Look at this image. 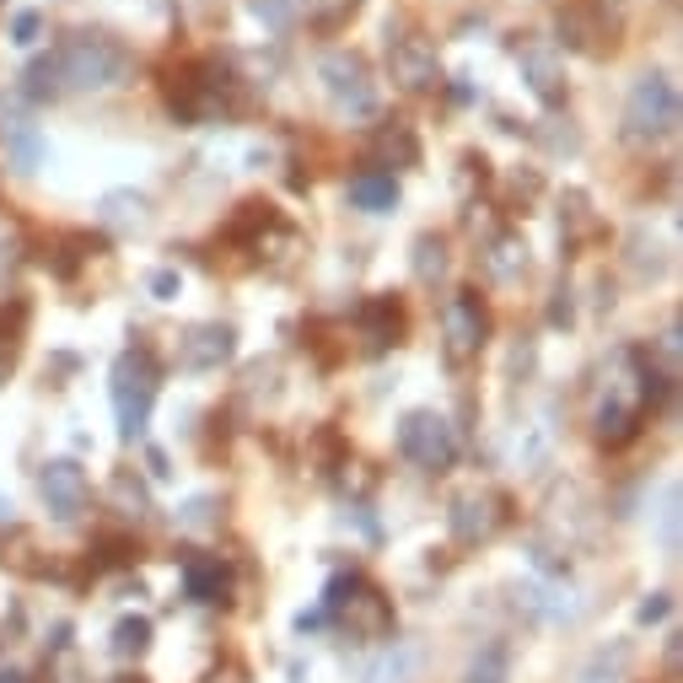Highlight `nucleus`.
Masks as SVG:
<instances>
[{
	"label": "nucleus",
	"instance_id": "nucleus-1",
	"mask_svg": "<svg viewBox=\"0 0 683 683\" xmlns=\"http://www.w3.org/2000/svg\"><path fill=\"white\" fill-rule=\"evenodd\" d=\"M668 382L673 377H656L641 350H619L603 366V403L592 414V437L603 446H624L641 431L645 409H656V403L668 399Z\"/></svg>",
	"mask_w": 683,
	"mask_h": 683
},
{
	"label": "nucleus",
	"instance_id": "nucleus-2",
	"mask_svg": "<svg viewBox=\"0 0 683 683\" xmlns=\"http://www.w3.org/2000/svg\"><path fill=\"white\" fill-rule=\"evenodd\" d=\"M54 65H60V81L76 86V92H108V86H119L129 76V54L108 33H76V39H65V49L54 54Z\"/></svg>",
	"mask_w": 683,
	"mask_h": 683
},
{
	"label": "nucleus",
	"instance_id": "nucleus-3",
	"mask_svg": "<svg viewBox=\"0 0 683 683\" xmlns=\"http://www.w3.org/2000/svg\"><path fill=\"white\" fill-rule=\"evenodd\" d=\"M323 613H334L350 641H382L393 630V603L361 576H339L323 598Z\"/></svg>",
	"mask_w": 683,
	"mask_h": 683
},
{
	"label": "nucleus",
	"instance_id": "nucleus-4",
	"mask_svg": "<svg viewBox=\"0 0 683 683\" xmlns=\"http://www.w3.org/2000/svg\"><path fill=\"white\" fill-rule=\"evenodd\" d=\"M679 129V86L668 76H641L624 103V140L630 146H656Z\"/></svg>",
	"mask_w": 683,
	"mask_h": 683
},
{
	"label": "nucleus",
	"instance_id": "nucleus-5",
	"mask_svg": "<svg viewBox=\"0 0 683 683\" xmlns=\"http://www.w3.org/2000/svg\"><path fill=\"white\" fill-rule=\"evenodd\" d=\"M161 388V371L151 361V350H124L114 361V409H119V431L135 442L146 431V414H151V399Z\"/></svg>",
	"mask_w": 683,
	"mask_h": 683
},
{
	"label": "nucleus",
	"instance_id": "nucleus-6",
	"mask_svg": "<svg viewBox=\"0 0 683 683\" xmlns=\"http://www.w3.org/2000/svg\"><path fill=\"white\" fill-rule=\"evenodd\" d=\"M484 339H490V313H484L480 291H458V296L446 302V313H442V356H446V366L480 361Z\"/></svg>",
	"mask_w": 683,
	"mask_h": 683
},
{
	"label": "nucleus",
	"instance_id": "nucleus-7",
	"mask_svg": "<svg viewBox=\"0 0 683 683\" xmlns=\"http://www.w3.org/2000/svg\"><path fill=\"white\" fill-rule=\"evenodd\" d=\"M506 517H512V501L501 495V490H490V484H480V490H463L458 501H452V512H446V527H452V538L458 544H490L501 527H506Z\"/></svg>",
	"mask_w": 683,
	"mask_h": 683
},
{
	"label": "nucleus",
	"instance_id": "nucleus-8",
	"mask_svg": "<svg viewBox=\"0 0 683 683\" xmlns=\"http://www.w3.org/2000/svg\"><path fill=\"white\" fill-rule=\"evenodd\" d=\"M318 76H323V86H328V97H334L345 114H356V119L377 114V81H371V71H366L361 54H350V49L323 54Z\"/></svg>",
	"mask_w": 683,
	"mask_h": 683
},
{
	"label": "nucleus",
	"instance_id": "nucleus-9",
	"mask_svg": "<svg viewBox=\"0 0 683 683\" xmlns=\"http://www.w3.org/2000/svg\"><path fill=\"white\" fill-rule=\"evenodd\" d=\"M399 452L409 458V463L442 474V469H452V458H458V431L446 425L442 414L420 409V414H409V420L399 425Z\"/></svg>",
	"mask_w": 683,
	"mask_h": 683
},
{
	"label": "nucleus",
	"instance_id": "nucleus-10",
	"mask_svg": "<svg viewBox=\"0 0 683 683\" xmlns=\"http://www.w3.org/2000/svg\"><path fill=\"white\" fill-rule=\"evenodd\" d=\"M388 65H393V81L403 92H431L442 81V60H437V43L409 33V39L388 43Z\"/></svg>",
	"mask_w": 683,
	"mask_h": 683
},
{
	"label": "nucleus",
	"instance_id": "nucleus-11",
	"mask_svg": "<svg viewBox=\"0 0 683 683\" xmlns=\"http://www.w3.org/2000/svg\"><path fill=\"white\" fill-rule=\"evenodd\" d=\"M43 506L60 517V523H76L86 512V474L76 463H49L43 469Z\"/></svg>",
	"mask_w": 683,
	"mask_h": 683
},
{
	"label": "nucleus",
	"instance_id": "nucleus-12",
	"mask_svg": "<svg viewBox=\"0 0 683 683\" xmlns=\"http://www.w3.org/2000/svg\"><path fill=\"white\" fill-rule=\"evenodd\" d=\"M523 76H527V86H533L538 103H549V108H560L565 103V65H560V54H555L549 43H527L523 49Z\"/></svg>",
	"mask_w": 683,
	"mask_h": 683
},
{
	"label": "nucleus",
	"instance_id": "nucleus-13",
	"mask_svg": "<svg viewBox=\"0 0 683 683\" xmlns=\"http://www.w3.org/2000/svg\"><path fill=\"white\" fill-rule=\"evenodd\" d=\"M232 350H238V334L227 323H200L183 334V361L195 371H216L221 361H232Z\"/></svg>",
	"mask_w": 683,
	"mask_h": 683
},
{
	"label": "nucleus",
	"instance_id": "nucleus-14",
	"mask_svg": "<svg viewBox=\"0 0 683 683\" xmlns=\"http://www.w3.org/2000/svg\"><path fill=\"white\" fill-rule=\"evenodd\" d=\"M523 608L533 619H544V624H570V619H581V598H576L565 581H527Z\"/></svg>",
	"mask_w": 683,
	"mask_h": 683
},
{
	"label": "nucleus",
	"instance_id": "nucleus-15",
	"mask_svg": "<svg viewBox=\"0 0 683 683\" xmlns=\"http://www.w3.org/2000/svg\"><path fill=\"white\" fill-rule=\"evenodd\" d=\"M356 679L361 683H414L420 679V645H409V641L382 645L377 656H366Z\"/></svg>",
	"mask_w": 683,
	"mask_h": 683
},
{
	"label": "nucleus",
	"instance_id": "nucleus-16",
	"mask_svg": "<svg viewBox=\"0 0 683 683\" xmlns=\"http://www.w3.org/2000/svg\"><path fill=\"white\" fill-rule=\"evenodd\" d=\"M183 587H189V598H200V603H227L232 570H227L221 555H195V560L183 565Z\"/></svg>",
	"mask_w": 683,
	"mask_h": 683
},
{
	"label": "nucleus",
	"instance_id": "nucleus-17",
	"mask_svg": "<svg viewBox=\"0 0 683 683\" xmlns=\"http://www.w3.org/2000/svg\"><path fill=\"white\" fill-rule=\"evenodd\" d=\"M361 334H366V350H388V345H399L403 334V313L393 296H371L361 307Z\"/></svg>",
	"mask_w": 683,
	"mask_h": 683
},
{
	"label": "nucleus",
	"instance_id": "nucleus-18",
	"mask_svg": "<svg viewBox=\"0 0 683 683\" xmlns=\"http://www.w3.org/2000/svg\"><path fill=\"white\" fill-rule=\"evenodd\" d=\"M350 200L361 204V210H393V200H399V178L382 172V167L356 172V178H350Z\"/></svg>",
	"mask_w": 683,
	"mask_h": 683
},
{
	"label": "nucleus",
	"instance_id": "nucleus-19",
	"mask_svg": "<svg viewBox=\"0 0 683 683\" xmlns=\"http://www.w3.org/2000/svg\"><path fill=\"white\" fill-rule=\"evenodd\" d=\"M512 673V651L506 641H484L474 656H469V668H463V683H506Z\"/></svg>",
	"mask_w": 683,
	"mask_h": 683
},
{
	"label": "nucleus",
	"instance_id": "nucleus-20",
	"mask_svg": "<svg viewBox=\"0 0 683 683\" xmlns=\"http://www.w3.org/2000/svg\"><path fill=\"white\" fill-rule=\"evenodd\" d=\"M377 157L388 161V167H414L420 161V140H414V129L409 124H388V129H377Z\"/></svg>",
	"mask_w": 683,
	"mask_h": 683
},
{
	"label": "nucleus",
	"instance_id": "nucleus-21",
	"mask_svg": "<svg viewBox=\"0 0 683 683\" xmlns=\"http://www.w3.org/2000/svg\"><path fill=\"white\" fill-rule=\"evenodd\" d=\"M484 264H490V275L506 285V281H517L527 270V248H523V238H495L490 242V253H484Z\"/></svg>",
	"mask_w": 683,
	"mask_h": 683
},
{
	"label": "nucleus",
	"instance_id": "nucleus-22",
	"mask_svg": "<svg viewBox=\"0 0 683 683\" xmlns=\"http://www.w3.org/2000/svg\"><path fill=\"white\" fill-rule=\"evenodd\" d=\"M446 275V242L442 238H420L414 242V281L437 285Z\"/></svg>",
	"mask_w": 683,
	"mask_h": 683
},
{
	"label": "nucleus",
	"instance_id": "nucleus-23",
	"mask_svg": "<svg viewBox=\"0 0 683 683\" xmlns=\"http://www.w3.org/2000/svg\"><path fill=\"white\" fill-rule=\"evenodd\" d=\"M6 129V140H11V161L22 167V172H33L43 161V146H39V135H33V124H0Z\"/></svg>",
	"mask_w": 683,
	"mask_h": 683
},
{
	"label": "nucleus",
	"instance_id": "nucleus-24",
	"mask_svg": "<svg viewBox=\"0 0 683 683\" xmlns=\"http://www.w3.org/2000/svg\"><path fill=\"white\" fill-rule=\"evenodd\" d=\"M296 11L313 22V28H323V33H334L350 11H356V0H296Z\"/></svg>",
	"mask_w": 683,
	"mask_h": 683
},
{
	"label": "nucleus",
	"instance_id": "nucleus-25",
	"mask_svg": "<svg viewBox=\"0 0 683 683\" xmlns=\"http://www.w3.org/2000/svg\"><path fill=\"white\" fill-rule=\"evenodd\" d=\"M565 238H570V242L598 238V216H592L587 195H565Z\"/></svg>",
	"mask_w": 683,
	"mask_h": 683
},
{
	"label": "nucleus",
	"instance_id": "nucleus-26",
	"mask_svg": "<svg viewBox=\"0 0 683 683\" xmlns=\"http://www.w3.org/2000/svg\"><path fill=\"white\" fill-rule=\"evenodd\" d=\"M60 92H65V81H60V65H54V54H49V60H39V65L28 71V97L43 103V97H60Z\"/></svg>",
	"mask_w": 683,
	"mask_h": 683
},
{
	"label": "nucleus",
	"instance_id": "nucleus-27",
	"mask_svg": "<svg viewBox=\"0 0 683 683\" xmlns=\"http://www.w3.org/2000/svg\"><path fill=\"white\" fill-rule=\"evenodd\" d=\"M146 641H151V624H146V619H124L119 630H114V651H119V656L146 651Z\"/></svg>",
	"mask_w": 683,
	"mask_h": 683
},
{
	"label": "nucleus",
	"instance_id": "nucleus-28",
	"mask_svg": "<svg viewBox=\"0 0 683 683\" xmlns=\"http://www.w3.org/2000/svg\"><path fill=\"white\" fill-rule=\"evenodd\" d=\"M662 549L679 555V484L662 490Z\"/></svg>",
	"mask_w": 683,
	"mask_h": 683
},
{
	"label": "nucleus",
	"instance_id": "nucleus-29",
	"mask_svg": "<svg viewBox=\"0 0 683 683\" xmlns=\"http://www.w3.org/2000/svg\"><path fill=\"white\" fill-rule=\"evenodd\" d=\"M103 210H108V221H114V227H129V221L140 227L146 200H140V195H108V200H103Z\"/></svg>",
	"mask_w": 683,
	"mask_h": 683
},
{
	"label": "nucleus",
	"instance_id": "nucleus-30",
	"mask_svg": "<svg viewBox=\"0 0 683 683\" xmlns=\"http://www.w3.org/2000/svg\"><path fill=\"white\" fill-rule=\"evenodd\" d=\"M114 495L124 501V517H140V512H146V490L129 480V474H119V480H114Z\"/></svg>",
	"mask_w": 683,
	"mask_h": 683
},
{
	"label": "nucleus",
	"instance_id": "nucleus-31",
	"mask_svg": "<svg viewBox=\"0 0 683 683\" xmlns=\"http://www.w3.org/2000/svg\"><path fill=\"white\" fill-rule=\"evenodd\" d=\"M253 11H259L270 28H285V22L296 17V0H253Z\"/></svg>",
	"mask_w": 683,
	"mask_h": 683
},
{
	"label": "nucleus",
	"instance_id": "nucleus-32",
	"mask_svg": "<svg viewBox=\"0 0 683 683\" xmlns=\"http://www.w3.org/2000/svg\"><path fill=\"white\" fill-rule=\"evenodd\" d=\"M39 33H43L39 11H17V22H11V43H39Z\"/></svg>",
	"mask_w": 683,
	"mask_h": 683
},
{
	"label": "nucleus",
	"instance_id": "nucleus-33",
	"mask_svg": "<svg viewBox=\"0 0 683 683\" xmlns=\"http://www.w3.org/2000/svg\"><path fill=\"white\" fill-rule=\"evenodd\" d=\"M668 608H673V598H668V592L645 598V603H641V624H656V619H668Z\"/></svg>",
	"mask_w": 683,
	"mask_h": 683
},
{
	"label": "nucleus",
	"instance_id": "nucleus-34",
	"mask_svg": "<svg viewBox=\"0 0 683 683\" xmlns=\"http://www.w3.org/2000/svg\"><path fill=\"white\" fill-rule=\"evenodd\" d=\"M151 296L172 302V296H178V275H172V270H157V275H151Z\"/></svg>",
	"mask_w": 683,
	"mask_h": 683
},
{
	"label": "nucleus",
	"instance_id": "nucleus-35",
	"mask_svg": "<svg viewBox=\"0 0 683 683\" xmlns=\"http://www.w3.org/2000/svg\"><path fill=\"white\" fill-rule=\"evenodd\" d=\"M11 523V506H6V501H0V527Z\"/></svg>",
	"mask_w": 683,
	"mask_h": 683
},
{
	"label": "nucleus",
	"instance_id": "nucleus-36",
	"mask_svg": "<svg viewBox=\"0 0 683 683\" xmlns=\"http://www.w3.org/2000/svg\"><path fill=\"white\" fill-rule=\"evenodd\" d=\"M0 683H22V673H0Z\"/></svg>",
	"mask_w": 683,
	"mask_h": 683
}]
</instances>
